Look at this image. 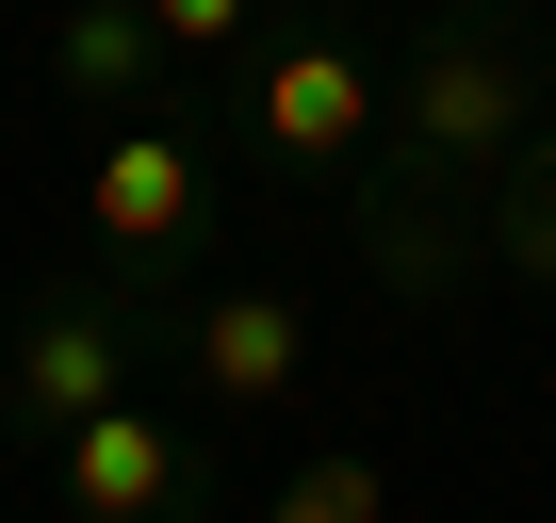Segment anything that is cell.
Wrapping results in <instances>:
<instances>
[{
  "mask_svg": "<svg viewBox=\"0 0 556 523\" xmlns=\"http://www.w3.org/2000/svg\"><path fill=\"white\" fill-rule=\"evenodd\" d=\"M213 82H229L213 115L262 148V180H312V196L361 180V148H377V50H361V17H262Z\"/></svg>",
  "mask_w": 556,
  "mask_h": 523,
  "instance_id": "cell-2",
  "label": "cell"
},
{
  "mask_svg": "<svg viewBox=\"0 0 556 523\" xmlns=\"http://www.w3.org/2000/svg\"><path fill=\"white\" fill-rule=\"evenodd\" d=\"M34 66H50V99L83 115V131H115V115H148L164 99V17L148 0H50V34H34Z\"/></svg>",
  "mask_w": 556,
  "mask_h": 523,
  "instance_id": "cell-8",
  "label": "cell"
},
{
  "mask_svg": "<svg viewBox=\"0 0 556 523\" xmlns=\"http://www.w3.org/2000/svg\"><path fill=\"white\" fill-rule=\"evenodd\" d=\"M312 17H393V0H312Z\"/></svg>",
  "mask_w": 556,
  "mask_h": 523,
  "instance_id": "cell-12",
  "label": "cell"
},
{
  "mask_svg": "<svg viewBox=\"0 0 556 523\" xmlns=\"http://www.w3.org/2000/svg\"><path fill=\"white\" fill-rule=\"evenodd\" d=\"M262 523H393V458L377 442H295L262 490Z\"/></svg>",
  "mask_w": 556,
  "mask_h": 523,
  "instance_id": "cell-10",
  "label": "cell"
},
{
  "mask_svg": "<svg viewBox=\"0 0 556 523\" xmlns=\"http://www.w3.org/2000/svg\"><path fill=\"white\" fill-rule=\"evenodd\" d=\"M344 245H361V279H377L393 311H475V295H491V213H475L458 180L393 164V148H361V180H344Z\"/></svg>",
  "mask_w": 556,
  "mask_h": 523,
  "instance_id": "cell-6",
  "label": "cell"
},
{
  "mask_svg": "<svg viewBox=\"0 0 556 523\" xmlns=\"http://www.w3.org/2000/svg\"><path fill=\"white\" fill-rule=\"evenodd\" d=\"M148 360H180L197 409H295L312 311L278 295V279H164V295H148Z\"/></svg>",
  "mask_w": 556,
  "mask_h": 523,
  "instance_id": "cell-7",
  "label": "cell"
},
{
  "mask_svg": "<svg viewBox=\"0 0 556 523\" xmlns=\"http://www.w3.org/2000/svg\"><path fill=\"white\" fill-rule=\"evenodd\" d=\"M556 115V34L523 17V0H442V17H409V50L377 66V148L491 196L507 148Z\"/></svg>",
  "mask_w": 556,
  "mask_h": 523,
  "instance_id": "cell-1",
  "label": "cell"
},
{
  "mask_svg": "<svg viewBox=\"0 0 556 523\" xmlns=\"http://www.w3.org/2000/svg\"><path fill=\"white\" fill-rule=\"evenodd\" d=\"M115 393H148V279H115V262L34 279L17 328H0V425H17V442H66Z\"/></svg>",
  "mask_w": 556,
  "mask_h": 523,
  "instance_id": "cell-4",
  "label": "cell"
},
{
  "mask_svg": "<svg viewBox=\"0 0 556 523\" xmlns=\"http://www.w3.org/2000/svg\"><path fill=\"white\" fill-rule=\"evenodd\" d=\"M34 458H50V523H229L213 442H197V425H164L148 393L83 409V425H66V442H34Z\"/></svg>",
  "mask_w": 556,
  "mask_h": 523,
  "instance_id": "cell-5",
  "label": "cell"
},
{
  "mask_svg": "<svg viewBox=\"0 0 556 523\" xmlns=\"http://www.w3.org/2000/svg\"><path fill=\"white\" fill-rule=\"evenodd\" d=\"M148 17H164V50H180V66H229V50L278 17V0H148Z\"/></svg>",
  "mask_w": 556,
  "mask_h": 523,
  "instance_id": "cell-11",
  "label": "cell"
},
{
  "mask_svg": "<svg viewBox=\"0 0 556 523\" xmlns=\"http://www.w3.org/2000/svg\"><path fill=\"white\" fill-rule=\"evenodd\" d=\"M491 213V279H523V295H556V115L507 148V180L475 196Z\"/></svg>",
  "mask_w": 556,
  "mask_h": 523,
  "instance_id": "cell-9",
  "label": "cell"
},
{
  "mask_svg": "<svg viewBox=\"0 0 556 523\" xmlns=\"http://www.w3.org/2000/svg\"><path fill=\"white\" fill-rule=\"evenodd\" d=\"M213 229H229V196H213V131H197V99H148V115H115L99 148H83V262H115V279H197L213 262Z\"/></svg>",
  "mask_w": 556,
  "mask_h": 523,
  "instance_id": "cell-3",
  "label": "cell"
},
{
  "mask_svg": "<svg viewBox=\"0 0 556 523\" xmlns=\"http://www.w3.org/2000/svg\"><path fill=\"white\" fill-rule=\"evenodd\" d=\"M0 523H17V507H0Z\"/></svg>",
  "mask_w": 556,
  "mask_h": 523,
  "instance_id": "cell-13",
  "label": "cell"
}]
</instances>
